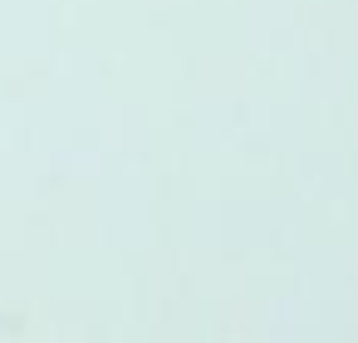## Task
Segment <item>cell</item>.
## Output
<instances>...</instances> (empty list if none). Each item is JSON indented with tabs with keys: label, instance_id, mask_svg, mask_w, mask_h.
I'll use <instances>...</instances> for the list:
<instances>
[]
</instances>
